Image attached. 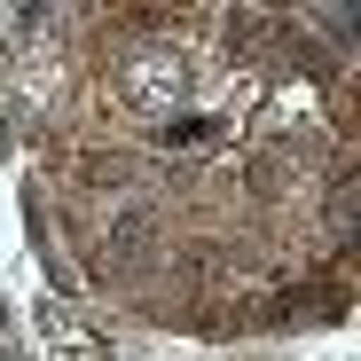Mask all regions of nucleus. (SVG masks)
<instances>
[{
    "mask_svg": "<svg viewBox=\"0 0 361 361\" xmlns=\"http://www.w3.org/2000/svg\"><path fill=\"white\" fill-rule=\"evenodd\" d=\"M79 180H87V189H118V180H126V157L87 149V157H79Z\"/></svg>",
    "mask_w": 361,
    "mask_h": 361,
    "instance_id": "20e7f679",
    "label": "nucleus"
},
{
    "mask_svg": "<svg viewBox=\"0 0 361 361\" xmlns=\"http://www.w3.org/2000/svg\"><path fill=\"white\" fill-rule=\"evenodd\" d=\"M228 126H220V118H157V149H180V157H197V149H212Z\"/></svg>",
    "mask_w": 361,
    "mask_h": 361,
    "instance_id": "7ed1b4c3",
    "label": "nucleus"
},
{
    "mask_svg": "<svg viewBox=\"0 0 361 361\" xmlns=\"http://www.w3.org/2000/svg\"><path fill=\"white\" fill-rule=\"evenodd\" d=\"M118 102H126V110H165V102H180V55H165V47L134 55L126 79H118Z\"/></svg>",
    "mask_w": 361,
    "mask_h": 361,
    "instance_id": "f257e3e1",
    "label": "nucleus"
},
{
    "mask_svg": "<svg viewBox=\"0 0 361 361\" xmlns=\"http://www.w3.org/2000/svg\"><path fill=\"white\" fill-rule=\"evenodd\" d=\"M149 252H157V212H149V204H118L110 228H102V259H126V267H134V259H149Z\"/></svg>",
    "mask_w": 361,
    "mask_h": 361,
    "instance_id": "f03ea898",
    "label": "nucleus"
}]
</instances>
